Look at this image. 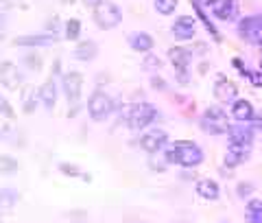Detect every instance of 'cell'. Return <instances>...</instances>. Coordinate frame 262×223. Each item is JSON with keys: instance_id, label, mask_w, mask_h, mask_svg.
<instances>
[{"instance_id": "obj_1", "label": "cell", "mask_w": 262, "mask_h": 223, "mask_svg": "<svg viewBox=\"0 0 262 223\" xmlns=\"http://www.w3.org/2000/svg\"><path fill=\"white\" fill-rule=\"evenodd\" d=\"M166 164H179L184 169H194L203 162V151L199 145L190 143V140H177L166 147Z\"/></svg>"}, {"instance_id": "obj_2", "label": "cell", "mask_w": 262, "mask_h": 223, "mask_svg": "<svg viewBox=\"0 0 262 223\" xmlns=\"http://www.w3.org/2000/svg\"><path fill=\"white\" fill-rule=\"evenodd\" d=\"M61 90L66 94V101L72 110H68V116H77L79 112V101H81V90H83V74L77 70L63 72L61 77Z\"/></svg>"}, {"instance_id": "obj_3", "label": "cell", "mask_w": 262, "mask_h": 223, "mask_svg": "<svg viewBox=\"0 0 262 223\" xmlns=\"http://www.w3.org/2000/svg\"><path fill=\"white\" fill-rule=\"evenodd\" d=\"M92 18H94V24L98 29L112 31V29H116L118 24L122 22V11H120V7L116 3L103 0L101 5L92 9Z\"/></svg>"}, {"instance_id": "obj_4", "label": "cell", "mask_w": 262, "mask_h": 223, "mask_svg": "<svg viewBox=\"0 0 262 223\" xmlns=\"http://www.w3.org/2000/svg\"><path fill=\"white\" fill-rule=\"evenodd\" d=\"M114 112V101L107 92L103 90H94L88 98V114L94 123H103L110 118V114Z\"/></svg>"}, {"instance_id": "obj_5", "label": "cell", "mask_w": 262, "mask_h": 223, "mask_svg": "<svg viewBox=\"0 0 262 223\" xmlns=\"http://www.w3.org/2000/svg\"><path fill=\"white\" fill-rule=\"evenodd\" d=\"M201 129L210 136H221L229 131V120L227 114L221 110V107H210V110L203 112L201 116Z\"/></svg>"}, {"instance_id": "obj_6", "label": "cell", "mask_w": 262, "mask_h": 223, "mask_svg": "<svg viewBox=\"0 0 262 223\" xmlns=\"http://www.w3.org/2000/svg\"><path fill=\"white\" fill-rule=\"evenodd\" d=\"M158 116V110H155L153 103H136L134 107L129 110V127L134 131H140L146 129Z\"/></svg>"}, {"instance_id": "obj_7", "label": "cell", "mask_w": 262, "mask_h": 223, "mask_svg": "<svg viewBox=\"0 0 262 223\" xmlns=\"http://www.w3.org/2000/svg\"><path fill=\"white\" fill-rule=\"evenodd\" d=\"M238 35L247 44H260L262 42V13L243 18L238 22Z\"/></svg>"}, {"instance_id": "obj_8", "label": "cell", "mask_w": 262, "mask_h": 223, "mask_svg": "<svg viewBox=\"0 0 262 223\" xmlns=\"http://www.w3.org/2000/svg\"><path fill=\"white\" fill-rule=\"evenodd\" d=\"M140 149L146 153H158L162 151L164 147H166L168 143V136H166V131H162V129H151V131H146V134L140 136Z\"/></svg>"}, {"instance_id": "obj_9", "label": "cell", "mask_w": 262, "mask_h": 223, "mask_svg": "<svg viewBox=\"0 0 262 223\" xmlns=\"http://www.w3.org/2000/svg\"><path fill=\"white\" fill-rule=\"evenodd\" d=\"M0 84H3L7 90H13L18 92L22 86V72L13 62H3L0 64Z\"/></svg>"}, {"instance_id": "obj_10", "label": "cell", "mask_w": 262, "mask_h": 223, "mask_svg": "<svg viewBox=\"0 0 262 223\" xmlns=\"http://www.w3.org/2000/svg\"><path fill=\"white\" fill-rule=\"evenodd\" d=\"M249 151H251V147H247V145L229 143L227 151H225V167L227 169H236V167H241V164H245L247 158H249Z\"/></svg>"}, {"instance_id": "obj_11", "label": "cell", "mask_w": 262, "mask_h": 223, "mask_svg": "<svg viewBox=\"0 0 262 223\" xmlns=\"http://www.w3.org/2000/svg\"><path fill=\"white\" fill-rule=\"evenodd\" d=\"M196 33V20L192 15H179V18L173 22V35L177 39H192Z\"/></svg>"}, {"instance_id": "obj_12", "label": "cell", "mask_w": 262, "mask_h": 223, "mask_svg": "<svg viewBox=\"0 0 262 223\" xmlns=\"http://www.w3.org/2000/svg\"><path fill=\"white\" fill-rule=\"evenodd\" d=\"M212 13H214L219 20L232 22L238 18V0H216V3L212 5Z\"/></svg>"}, {"instance_id": "obj_13", "label": "cell", "mask_w": 262, "mask_h": 223, "mask_svg": "<svg viewBox=\"0 0 262 223\" xmlns=\"http://www.w3.org/2000/svg\"><path fill=\"white\" fill-rule=\"evenodd\" d=\"M214 96H216V101H221V103H234L236 96H238V88H236L234 81L221 77L214 84Z\"/></svg>"}, {"instance_id": "obj_14", "label": "cell", "mask_w": 262, "mask_h": 223, "mask_svg": "<svg viewBox=\"0 0 262 223\" xmlns=\"http://www.w3.org/2000/svg\"><path fill=\"white\" fill-rule=\"evenodd\" d=\"M57 35H51V33H44V35H20L13 39V46H27V48H37V46H53L57 44Z\"/></svg>"}, {"instance_id": "obj_15", "label": "cell", "mask_w": 262, "mask_h": 223, "mask_svg": "<svg viewBox=\"0 0 262 223\" xmlns=\"http://www.w3.org/2000/svg\"><path fill=\"white\" fill-rule=\"evenodd\" d=\"M229 143H236V145H247L251 147L253 143V131H251V125L247 123H241V125H229Z\"/></svg>"}, {"instance_id": "obj_16", "label": "cell", "mask_w": 262, "mask_h": 223, "mask_svg": "<svg viewBox=\"0 0 262 223\" xmlns=\"http://www.w3.org/2000/svg\"><path fill=\"white\" fill-rule=\"evenodd\" d=\"M253 116H256V110H253V105L249 101L236 98V101L232 103V118L236 123H249Z\"/></svg>"}, {"instance_id": "obj_17", "label": "cell", "mask_w": 262, "mask_h": 223, "mask_svg": "<svg viewBox=\"0 0 262 223\" xmlns=\"http://www.w3.org/2000/svg\"><path fill=\"white\" fill-rule=\"evenodd\" d=\"M129 46L134 48L136 53H149L151 48H153V37L149 35V33H144V31H136V33H129Z\"/></svg>"}, {"instance_id": "obj_18", "label": "cell", "mask_w": 262, "mask_h": 223, "mask_svg": "<svg viewBox=\"0 0 262 223\" xmlns=\"http://www.w3.org/2000/svg\"><path fill=\"white\" fill-rule=\"evenodd\" d=\"M37 96H39V101L44 103L46 110H53L55 103H57V84H55L53 77L42 84V88L37 90Z\"/></svg>"}, {"instance_id": "obj_19", "label": "cell", "mask_w": 262, "mask_h": 223, "mask_svg": "<svg viewBox=\"0 0 262 223\" xmlns=\"http://www.w3.org/2000/svg\"><path fill=\"white\" fill-rule=\"evenodd\" d=\"M196 195L203 197V199H208V201H216L219 199V195H221V188L214 179H199L196 181Z\"/></svg>"}, {"instance_id": "obj_20", "label": "cell", "mask_w": 262, "mask_h": 223, "mask_svg": "<svg viewBox=\"0 0 262 223\" xmlns=\"http://www.w3.org/2000/svg\"><path fill=\"white\" fill-rule=\"evenodd\" d=\"M96 55H98V46L92 39H83V42H79L75 48V59H79V62H92Z\"/></svg>"}, {"instance_id": "obj_21", "label": "cell", "mask_w": 262, "mask_h": 223, "mask_svg": "<svg viewBox=\"0 0 262 223\" xmlns=\"http://www.w3.org/2000/svg\"><path fill=\"white\" fill-rule=\"evenodd\" d=\"M168 59L175 68H188V64L192 59V51L182 46H175V48H168Z\"/></svg>"}, {"instance_id": "obj_22", "label": "cell", "mask_w": 262, "mask_h": 223, "mask_svg": "<svg viewBox=\"0 0 262 223\" xmlns=\"http://www.w3.org/2000/svg\"><path fill=\"white\" fill-rule=\"evenodd\" d=\"M22 112L24 114H33L35 112V107H37V101H39V96H35V88H31L27 86L22 90Z\"/></svg>"}, {"instance_id": "obj_23", "label": "cell", "mask_w": 262, "mask_h": 223, "mask_svg": "<svg viewBox=\"0 0 262 223\" xmlns=\"http://www.w3.org/2000/svg\"><path fill=\"white\" fill-rule=\"evenodd\" d=\"M245 219H247V223H262V201L260 199H251L245 206Z\"/></svg>"}, {"instance_id": "obj_24", "label": "cell", "mask_w": 262, "mask_h": 223, "mask_svg": "<svg viewBox=\"0 0 262 223\" xmlns=\"http://www.w3.org/2000/svg\"><path fill=\"white\" fill-rule=\"evenodd\" d=\"M15 201H18V193L11 188H0V212L13 208Z\"/></svg>"}, {"instance_id": "obj_25", "label": "cell", "mask_w": 262, "mask_h": 223, "mask_svg": "<svg viewBox=\"0 0 262 223\" xmlns=\"http://www.w3.org/2000/svg\"><path fill=\"white\" fill-rule=\"evenodd\" d=\"M63 35H66V39H70V42L79 39V35H81V20L79 18H70L68 22H66V27H63Z\"/></svg>"}, {"instance_id": "obj_26", "label": "cell", "mask_w": 262, "mask_h": 223, "mask_svg": "<svg viewBox=\"0 0 262 223\" xmlns=\"http://www.w3.org/2000/svg\"><path fill=\"white\" fill-rule=\"evenodd\" d=\"M20 169V162L11 155H0V175H11Z\"/></svg>"}, {"instance_id": "obj_27", "label": "cell", "mask_w": 262, "mask_h": 223, "mask_svg": "<svg viewBox=\"0 0 262 223\" xmlns=\"http://www.w3.org/2000/svg\"><path fill=\"white\" fill-rule=\"evenodd\" d=\"M177 5H179V0H155V11L162 15H170V13H175Z\"/></svg>"}, {"instance_id": "obj_28", "label": "cell", "mask_w": 262, "mask_h": 223, "mask_svg": "<svg viewBox=\"0 0 262 223\" xmlns=\"http://www.w3.org/2000/svg\"><path fill=\"white\" fill-rule=\"evenodd\" d=\"M194 5V9H196V13H199V18L203 20V24H206V29L212 33V37H214V42H221V33L214 29V24H212L210 20H208V15L203 13V9H201V5H196V3H192Z\"/></svg>"}, {"instance_id": "obj_29", "label": "cell", "mask_w": 262, "mask_h": 223, "mask_svg": "<svg viewBox=\"0 0 262 223\" xmlns=\"http://www.w3.org/2000/svg\"><path fill=\"white\" fill-rule=\"evenodd\" d=\"M22 62L27 64L33 72H39V70H42V66H44L42 57H39L37 53H29V55H24V59H22Z\"/></svg>"}, {"instance_id": "obj_30", "label": "cell", "mask_w": 262, "mask_h": 223, "mask_svg": "<svg viewBox=\"0 0 262 223\" xmlns=\"http://www.w3.org/2000/svg\"><path fill=\"white\" fill-rule=\"evenodd\" d=\"M59 171L63 173V175H68V177H81V175H83L79 167H75V164H66V162L59 164Z\"/></svg>"}, {"instance_id": "obj_31", "label": "cell", "mask_w": 262, "mask_h": 223, "mask_svg": "<svg viewBox=\"0 0 262 223\" xmlns=\"http://www.w3.org/2000/svg\"><path fill=\"white\" fill-rule=\"evenodd\" d=\"M0 114H3L5 118H15V110H13L11 103L7 101L3 94H0Z\"/></svg>"}, {"instance_id": "obj_32", "label": "cell", "mask_w": 262, "mask_h": 223, "mask_svg": "<svg viewBox=\"0 0 262 223\" xmlns=\"http://www.w3.org/2000/svg\"><path fill=\"white\" fill-rule=\"evenodd\" d=\"M142 66H144V70H149V72H158L160 66H162V62H160L155 55H146V59H144Z\"/></svg>"}, {"instance_id": "obj_33", "label": "cell", "mask_w": 262, "mask_h": 223, "mask_svg": "<svg viewBox=\"0 0 262 223\" xmlns=\"http://www.w3.org/2000/svg\"><path fill=\"white\" fill-rule=\"evenodd\" d=\"M243 77H247L256 88H262V72L260 70H245Z\"/></svg>"}, {"instance_id": "obj_34", "label": "cell", "mask_w": 262, "mask_h": 223, "mask_svg": "<svg viewBox=\"0 0 262 223\" xmlns=\"http://www.w3.org/2000/svg\"><path fill=\"white\" fill-rule=\"evenodd\" d=\"M59 18L57 15H53V18H48V22H46V33H51V35H57V31H59Z\"/></svg>"}, {"instance_id": "obj_35", "label": "cell", "mask_w": 262, "mask_h": 223, "mask_svg": "<svg viewBox=\"0 0 262 223\" xmlns=\"http://www.w3.org/2000/svg\"><path fill=\"white\" fill-rule=\"evenodd\" d=\"M151 86H153L155 90H160V92H164V90L168 88V86H166V81H164L162 77H155V74L151 77Z\"/></svg>"}, {"instance_id": "obj_36", "label": "cell", "mask_w": 262, "mask_h": 223, "mask_svg": "<svg viewBox=\"0 0 262 223\" xmlns=\"http://www.w3.org/2000/svg\"><path fill=\"white\" fill-rule=\"evenodd\" d=\"M253 193V186L251 184H238V195L243 197V199H245V197H249Z\"/></svg>"}, {"instance_id": "obj_37", "label": "cell", "mask_w": 262, "mask_h": 223, "mask_svg": "<svg viewBox=\"0 0 262 223\" xmlns=\"http://www.w3.org/2000/svg\"><path fill=\"white\" fill-rule=\"evenodd\" d=\"M188 68H177V81H179V84H188V81H190V77H188Z\"/></svg>"}, {"instance_id": "obj_38", "label": "cell", "mask_w": 262, "mask_h": 223, "mask_svg": "<svg viewBox=\"0 0 262 223\" xmlns=\"http://www.w3.org/2000/svg\"><path fill=\"white\" fill-rule=\"evenodd\" d=\"M11 7H13L11 0H0V15L9 13V11H11Z\"/></svg>"}, {"instance_id": "obj_39", "label": "cell", "mask_w": 262, "mask_h": 223, "mask_svg": "<svg viewBox=\"0 0 262 223\" xmlns=\"http://www.w3.org/2000/svg\"><path fill=\"white\" fill-rule=\"evenodd\" d=\"M81 3H83L85 9H94V7H98V5L103 3V0H81Z\"/></svg>"}, {"instance_id": "obj_40", "label": "cell", "mask_w": 262, "mask_h": 223, "mask_svg": "<svg viewBox=\"0 0 262 223\" xmlns=\"http://www.w3.org/2000/svg\"><path fill=\"white\" fill-rule=\"evenodd\" d=\"M194 3H196V5H208V7H212V5L216 3V0H194Z\"/></svg>"}, {"instance_id": "obj_41", "label": "cell", "mask_w": 262, "mask_h": 223, "mask_svg": "<svg viewBox=\"0 0 262 223\" xmlns=\"http://www.w3.org/2000/svg\"><path fill=\"white\" fill-rule=\"evenodd\" d=\"M61 3H63V5H75L77 0H61Z\"/></svg>"}, {"instance_id": "obj_42", "label": "cell", "mask_w": 262, "mask_h": 223, "mask_svg": "<svg viewBox=\"0 0 262 223\" xmlns=\"http://www.w3.org/2000/svg\"><path fill=\"white\" fill-rule=\"evenodd\" d=\"M0 223H3V214H0Z\"/></svg>"}, {"instance_id": "obj_43", "label": "cell", "mask_w": 262, "mask_h": 223, "mask_svg": "<svg viewBox=\"0 0 262 223\" xmlns=\"http://www.w3.org/2000/svg\"><path fill=\"white\" fill-rule=\"evenodd\" d=\"M260 131H262V120H260Z\"/></svg>"}, {"instance_id": "obj_44", "label": "cell", "mask_w": 262, "mask_h": 223, "mask_svg": "<svg viewBox=\"0 0 262 223\" xmlns=\"http://www.w3.org/2000/svg\"><path fill=\"white\" fill-rule=\"evenodd\" d=\"M260 68H262V59H260Z\"/></svg>"}, {"instance_id": "obj_45", "label": "cell", "mask_w": 262, "mask_h": 223, "mask_svg": "<svg viewBox=\"0 0 262 223\" xmlns=\"http://www.w3.org/2000/svg\"><path fill=\"white\" fill-rule=\"evenodd\" d=\"M260 44H262V42H260Z\"/></svg>"}]
</instances>
